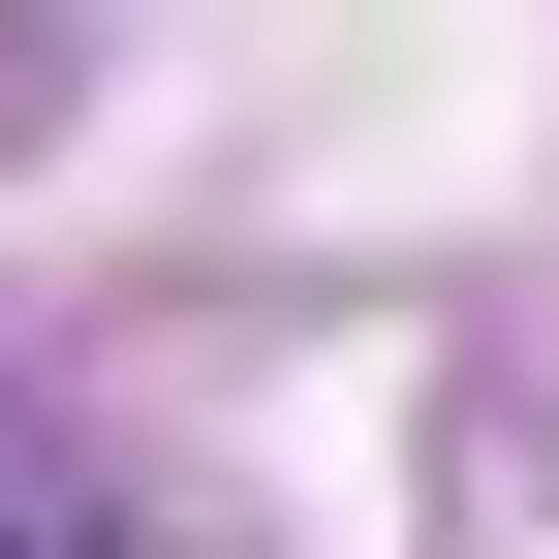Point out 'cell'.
I'll use <instances>...</instances> for the list:
<instances>
[{
    "instance_id": "1",
    "label": "cell",
    "mask_w": 559,
    "mask_h": 559,
    "mask_svg": "<svg viewBox=\"0 0 559 559\" xmlns=\"http://www.w3.org/2000/svg\"><path fill=\"white\" fill-rule=\"evenodd\" d=\"M0 559H94V528H62V498H32V466H0Z\"/></svg>"
}]
</instances>
